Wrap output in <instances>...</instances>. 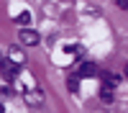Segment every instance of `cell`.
<instances>
[{
    "label": "cell",
    "instance_id": "6da1fadb",
    "mask_svg": "<svg viewBox=\"0 0 128 113\" xmlns=\"http://www.w3.org/2000/svg\"><path fill=\"white\" fill-rule=\"evenodd\" d=\"M23 100L28 103V105H41V103H44V92H41L38 87H31V90L23 92Z\"/></svg>",
    "mask_w": 128,
    "mask_h": 113
},
{
    "label": "cell",
    "instance_id": "7a4b0ae2",
    "mask_svg": "<svg viewBox=\"0 0 128 113\" xmlns=\"http://www.w3.org/2000/svg\"><path fill=\"white\" fill-rule=\"evenodd\" d=\"M18 34H20V44H26V46H36L38 44V34L34 28H20Z\"/></svg>",
    "mask_w": 128,
    "mask_h": 113
},
{
    "label": "cell",
    "instance_id": "8992f818",
    "mask_svg": "<svg viewBox=\"0 0 128 113\" xmlns=\"http://www.w3.org/2000/svg\"><path fill=\"white\" fill-rule=\"evenodd\" d=\"M100 98H102L105 103H110V100H113V87H110V85H105V87L100 90Z\"/></svg>",
    "mask_w": 128,
    "mask_h": 113
},
{
    "label": "cell",
    "instance_id": "3957f363",
    "mask_svg": "<svg viewBox=\"0 0 128 113\" xmlns=\"http://www.w3.org/2000/svg\"><path fill=\"white\" fill-rule=\"evenodd\" d=\"M95 75H98V67H95L92 62H84L77 69V77H95Z\"/></svg>",
    "mask_w": 128,
    "mask_h": 113
},
{
    "label": "cell",
    "instance_id": "5b68a950",
    "mask_svg": "<svg viewBox=\"0 0 128 113\" xmlns=\"http://www.w3.org/2000/svg\"><path fill=\"white\" fill-rule=\"evenodd\" d=\"M3 69H5V80H13L18 64H16V62H10V59H5V62H3Z\"/></svg>",
    "mask_w": 128,
    "mask_h": 113
},
{
    "label": "cell",
    "instance_id": "52a82bcc",
    "mask_svg": "<svg viewBox=\"0 0 128 113\" xmlns=\"http://www.w3.org/2000/svg\"><path fill=\"white\" fill-rule=\"evenodd\" d=\"M102 77H105V85H110V87L115 85V82H118V75H113V72H105Z\"/></svg>",
    "mask_w": 128,
    "mask_h": 113
},
{
    "label": "cell",
    "instance_id": "ba28073f",
    "mask_svg": "<svg viewBox=\"0 0 128 113\" xmlns=\"http://www.w3.org/2000/svg\"><path fill=\"white\" fill-rule=\"evenodd\" d=\"M69 90L77 92V77H69Z\"/></svg>",
    "mask_w": 128,
    "mask_h": 113
},
{
    "label": "cell",
    "instance_id": "277c9868",
    "mask_svg": "<svg viewBox=\"0 0 128 113\" xmlns=\"http://www.w3.org/2000/svg\"><path fill=\"white\" fill-rule=\"evenodd\" d=\"M5 59L16 62V64H23V62H26V54H23V51H20L18 46H10V49H8V57H5Z\"/></svg>",
    "mask_w": 128,
    "mask_h": 113
},
{
    "label": "cell",
    "instance_id": "30bf717a",
    "mask_svg": "<svg viewBox=\"0 0 128 113\" xmlns=\"http://www.w3.org/2000/svg\"><path fill=\"white\" fill-rule=\"evenodd\" d=\"M115 5L123 8V10H128V0H115Z\"/></svg>",
    "mask_w": 128,
    "mask_h": 113
},
{
    "label": "cell",
    "instance_id": "9c48e42d",
    "mask_svg": "<svg viewBox=\"0 0 128 113\" xmlns=\"http://www.w3.org/2000/svg\"><path fill=\"white\" fill-rule=\"evenodd\" d=\"M28 21H31V16H28V13H23V16H20V18H18V23H23V26H26V23H28Z\"/></svg>",
    "mask_w": 128,
    "mask_h": 113
},
{
    "label": "cell",
    "instance_id": "8fae6325",
    "mask_svg": "<svg viewBox=\"0 0 128 113\" xmlns=\"http://www.w3.org/2000/svg\"><path fill=\"white\" fill-rule=\"evenodd\" d=\"M123 75H126V77H128V64H126V69H123Z\"/></svg>",
    "mask_w": 128,
    "mask_h": 113
}]
</instances>
